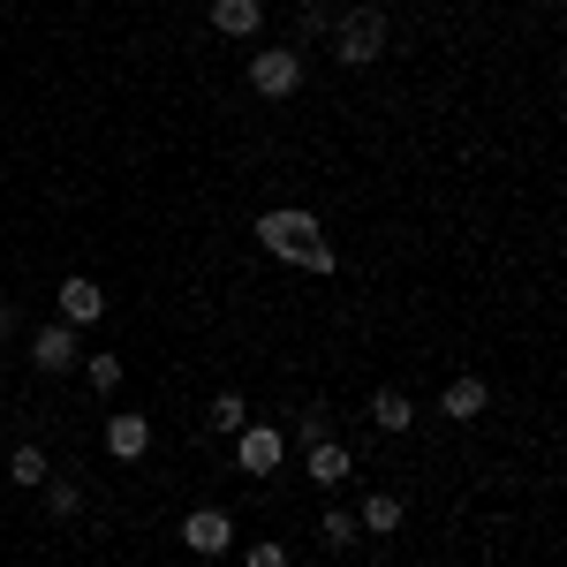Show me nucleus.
<instances>
[{
    "mask_svg": "<svg viewBox=\"0 0 567 567\" xmlns=\"http://www.w3.org/2000/svg\"><path fill=\"white\" fill-rule=\"evenodd\" d=\"M53 296H61V326H99V318H106V288L84 280V272H76V280H61Z\"/></svg>",
    "mask_w": 567,
    "mask_h": 567,
    "instance_id": "obj_7",
    "label": "nucleus"
},
{
    "mask_svg": "<svg viewBox=\"0 0 567 567\" xmlns=\"http://www.w3.org/2000/svg\"><path fill=\"white\" fill-rule=\"evenodd\" d=\"M31 363H39V371H76V363H84V349H76V326H61V318H53V326H39Z\"/></svg>",
    "mask_w": 567,
    "mask_h": 567,
    "instance_id": "obj_8",
    "label": "nucleus"
},
{
    "mask_svg": "<svg viewBox=\"0 0 567 567\" xmlns=\"http://www.w3.org/2000/svg\"><path fill=\"white\" fill-rule=\"evenodd\" d=\"M355 529H363V537H386V529H401V499H393V492H371V499L355 507Z\"/></svg>",
    "mask_w": 567,
    "mask_h": 567,
    "instance_id": "obj_13",
    "label": "nucleus"
},
{
    "mask_svg": "<svg viewBox=\"0 0 567 567\" xmlns=\"http://www.w3.org/2000/svg\"><path fill=\"white\" fill-rule=\"evenodd\" d=\"M182 545H189V553H227V545H235V515H227V507L182 515Z\"/></svg>",
    "mask_w": 567,
    "mask_h": 567,
    "instance_id": "obj_6",
    "label": "nucleus"
},
{
    "mask_svg": "<svg viewBox=\"0 0 567 567\" xmlns=\"http://www.w3.org/2000/svg\"><path fill=\"white\" fill-rule=\"evenodd\" d=\"M45 507H53V523H76V515H84V492L69 477H45Z\"/></svg>",
    "mask_w": 567,
    "mask_h": 567,
    "instance_id": "obj_18",
    "label": "nucleus"
},
{
    "mask_svg": "<svg viewBox=\"0 0 567 567\" xmlns=\"http://www.w3.org/2000/svg\"><path fill=\"white\" fill-rule=\"evenodd\" d=\"M265 23V0H213V31H227V39H250Z\"/></svg>",
    "mask_w": 567,
    "mask_h": 567,
    "instance_id": "obj_11",
    "label": "nucleus"
},
{
    "mask_svg": "<svg viewBox=\"0 0 567 567\" xmlns=\"http://www.w3.org/2000/svg\"><path fill=\"white\" fill-rule=\"evenodd\" d=\"M258 243L272 250V258L318 272V280H333V272H341V250L326 243V227H318L303 205H272V213H258Z\"/></svg>",
    "mask_w": 567,
    "mask_h": 567,
    "instance_id": "obj_1",
    "label": "nucleus"
},
{
    "mask_svg": "<svg viewBox=\"0 0 567 567\" xmlns=\"http://www.w3.org/2000/svg\"><path fill=\"white\" fill-rule=\"evenodd\" d=\"M355 470V454H349V439H318V446H303V477L318 484V492H341Z\"/></svg>",
    "mask_w": 567,
    "mask_h": 567,
    "instance_id": "obj_5",
    "label": "nucleus"
},
{
    "mask_svg": "<svg viewBox=\"0 0 567 567\" xmlns=\"http://www.w3.org/2000/svg\"><path fill=\"white\" fill-rule=\"evenodd\" d=\"M8 333H16V303L0 296V341H8Z\"/></svg>",
    "mask_w": 567,
    "mask_h": 567,
    "instance_id": "obj_22",
    "label": "nucleus"
},
{
    "mask_svg": "<svg viewBox=\"0 0 567 567\" xmlns=\"http://www.w3.org/2000/svg\"><path fill=\"white\" fill-rule=\"evenodd\" d=\"M318 537H326V553H349L363 529H355V515L341 507V499H333V507H326V523H318Z\"/></svg>",
    "mask_w": 567,
    "mask_h": 567,
    "instance_id": "obj_16",
    "label": "nucleus"
},
{
    "mask_svg": "<svg viewBox=\"0 0 567 567\" xmlns=\"http://www.w3.org/2000/svg\"><path fill=\"white\" fill-rule=\"evenodd\" d=\"M371 424H379V432H409V424H416V401L401 386H379L371 393Z\"/></svg>",
    "mask_w": 567,
    "mask_h": 567,
    "instance_id": "obj_12",
    "label": "nucleus"
},
{
    "mask_svg": "<svg viewBox=\"0 0 567 567\" xmlns=\"http://www.w3.org/2000/svg\"><path fill=\"white\" fill-rule=\"evenodd\" d=\"M76 371H84V386H91V393H114V386H122V355H106V349L84 355Z\"/></svg>",
    "mask_w": 567,
    "mask_h": 567,
    "instance_id": "obj_17",
    "label": "nucleus"
},
{
    "mask_svg": "<svg viewBox=\"0 0 567 567\" xmlns=\"http://www.w3.org/2000/svg\"><path fill=\"white\" fill-rule=\"evenodd\" d=\"M144 446H152V424H144V416H130V409L106 416V454H114V462H136Z\"/></svg>",
    "mask_w": 567,
    "mask_h": 567,
    "instance_id": "obj_10",
    "label": "nucleus"
},
{
    "mask_svg": "<svg viewBox=\"0 0 567 567\" xmlns=\"http://www.w3.org/2000/svg\"><path fill=\"white\" fill-rule=\"evenodd\" d=\"M386 39H393L386 8H349V16L333 23V61H341V69H371V61L386 53Z\"/></svg>",
    "mask_w": 567,
    "mask_h": 567,
    "instance_id": "obj_2",
    "label": "nucleus"
},
{
    "mask_svg": "<svg viewBox=\"0 0 567 567\" xmlns=\"http://www.w3.org/2000/svg\"><path fill=\"white\" fill-rule=\"evenodd\" d=\"M243 567H288V545H280V537H258V545L243 553Z\"/></svg>",
    "mask_w": 567,
    "mask_h": 567,
    "instance_id": "obj_20",
    "label": "nucleus"
},
{
    "mask_svg": "<svg viewBox=\"0 0 567 567\" xmlns=\"http://www.w3.org/2000/svg\"><path fill=\"white\" fill-rule=\"evenodd\" d=\"M318 439H333V409L326 401H310L303 416H296V446H318Z\"/></svg>",
    "mask_w": 567,
    "mask_h": 567,
    "instance_id": "obj_19",
    "label": "nucleus"
},
{
    "mask_svg": "<svg viewBox=\"0 0 567 567\" xmlns=\"http://www.w3.org/2000/svg\"><path fill=\"white\" fill-rule=\"evenodd\" d=\"M0 371H8V355H0Z\"/></svg>",
    "mask_w": 567,
    "mask_h": 567,
    "instance_id": "obj_23",
    "label": "nucleus"
},
{
    "mask_svg": "<svg viewBox=\"0 0 567 567\" xmlns=\"http://www.w3.org/2000/svg\"><path fill=\"white\" fill-rule=\"evenodd\" d=\"M235 470L243 477H272L280 470V424H243L235 432Z\"/></svg>",
    "mask_w": 567,
    "mask_h": 567,
    "instance_id": "obj_4",
    "label": "nucleus"
},
{
    "mask_svg": "<svg viewBox=\"0 0 567 567\" xmlns=\"http://www.w3.org/2000/svg\"><path fill=\"white\" fill-rule=\"evenodd\" d=\"M484 401H492V386H484V379H446V393H439V409H446L454 424H477Z\"/></svg>",
    "mask_w": 567,
    "mask_h": 567,
    "instance_id": "obj_9",
    "label": "nucleus"
},
{
    "mask_svg": "<svg viewBox=\"0 0 567 567\" xmlns=\"http://www.w3.org/2000/svg\"><path fill=\"white\" fill-rule=\"evenodd\" d=\"M318 31H333V16H326V0H310V8H303V39H318Z\"/></svg>",
    "mask_w": 567,
    "mask_h": 567,
    "instance_id": "obj_21",
    "label": "nucleus"
},
{
    "mask_svg": "<svg viewBox=\"0 0 567 567\" xmlns=\"http://www.w3.org/2000/svg\"><path fill=\"white\" fill-rule=\"evenodd\" d=\"M45 477H53V462H45V446H16V454H8V484H23V492H39Z\"/></svg>",
    "mask_w": 567,
    "mask_h": 567,
    "instance_id": "obj_14",
    "label": "nucleus"
},
{
    "mask_svg": "<svg viewBox=\"0 0 567 567\" xmlns=\"http://www.w3.org/2000/svg\"><path fill=\"white\" fill-rule=\"evenodd\" d=\"M250 91L258 99H296L303 91V53L296 45H258L250 53Z\"/></svg>",
    "mask_w": 567,
    "mask_h": 567,
    "instance_id": "obj_3",
    "label": "nucleus"
},
{
    "mask_svg": "<svg viewBox=\"0 0 567 567\" xmlns=\"http://www.w3.org/2000/svg\"><path fill=\"white\" fill-rule=\"evenodd\" d=\"M205 424H213L219 439H235L243 424H250V401H243V393H213V409H205Z\"/></svg>",
    "mask_w": 567,
    "mask_h": 567,
    "instance_id": "obj_15",
    "label": "nucleus"
}]
</instances>
